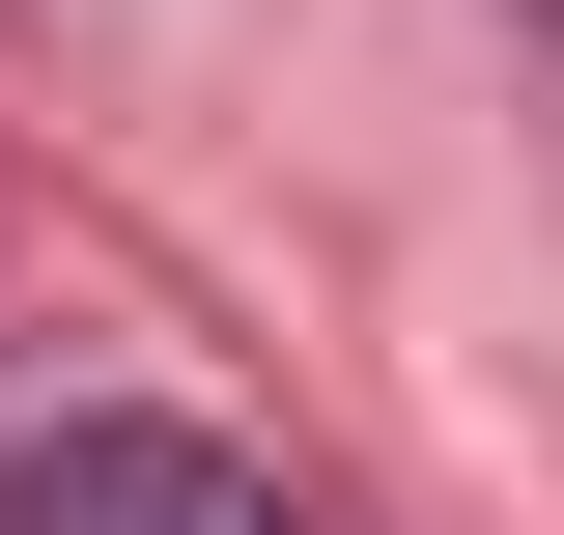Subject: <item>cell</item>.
I'll return each mask as SVG.
<instances>
[{
	"instance_id": "cell-1",
	"label": "cell",
	"mask_w": 564,
	"mask_h": 535,
	"mask_svg": "<svg viewBox=\"0 0 564 535\" xmlns=\"http://www.w3.org/2000/svg\"><path fill=\"white\" fill-rule=\"evenodd\" d=\"M0 535H311V507H282L226 423H141V395H113V423H29Z\"/></svg>"
}]
</instances>
